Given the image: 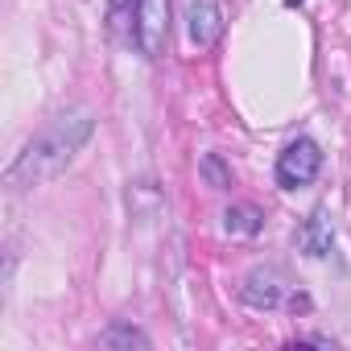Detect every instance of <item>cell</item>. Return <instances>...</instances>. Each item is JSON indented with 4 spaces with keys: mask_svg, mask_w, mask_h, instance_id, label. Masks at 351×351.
Masks as SVG:
<instances>
[{
    "mask_svg": "<svg viewBox=\"0 0 351 351\" xmlns=\"http://www.w3.org/2000/svg\"><path fill=\"white\" fill-rule=\"evenodd\" d=\"M87 136H91V112H62V116H54L17 153V161L5 169V182L25 191V186H42L50 178H58V173L75 161V153L83 149Z\"/></svg>",
    "mask_w": 351,
    "mask_h": 351,
    "instance_id": "cell-1",
    "label": "cell"
},
{
    "mask_svg": "<svg viewBox=\"0 0 351 351\" xmlns=\"http://www.w3.org/2000/svg\"><path fill=\"white\" fill-rule=\"evenodd\" d=\"M318 165H322L318 145H314V141H306V136H298V141H289V145H285V153L277 157V182H281L285 191L310 186V182L318 178Z\"/></svg>",
    "mask_w": 351,
    "mask_h": 351,
    "instance_id": "cell-2",
    "label": "cell"
},
{
    "mask_svg": "<svg viewBox=\"0 0 351 351\" xmlns=\"http://www.w3.org/2000/svg\"><path fill=\"white\" fill-rule=\"evenodd\" d=\"M169 29V0H132V38L145 54H157Z\"/></svg>",
    "mask_w": 351,
    "mask_h": 351,
    "instance_id": "cell-3",
    "label": "cell"
},
{
    "mask_svg": "<svg viewBox=\"0 0 351 351\" xmlns=\"http://www.w3.org/2000/svg\"><path fill=\"white\" fill-rule=\"evenodd\" d=\"M223 34V9H219V0H186V38L191 46L207 50L215 46Z\"/></svg>",
    "mask_w": 351,
    "mask_h": 351,
    "instance_id": "cell-4",
    "label": "cell"
},
{
    "mask_svg": "<svg viewBox=\"0 0 351 351\" xmlns=\"http://www.w3.org/2000/svg\"><path fill=\"white\" fill-rule=\"evenodd\" d=\"M244 298H248L252 306H277V302H281L277 273H252L248 285H244Z\"/></svg>",
    "mask_w": 351,
    "mask_h": 351,
    "instance_id": "cell-5",
    "label": "cell"
},
{
    "mask_svg": "<svg viewBox=\"0 0 351 351\" xmlns=\"http://www.w3.org/2000/svg\"><path fill=\"white\" fill-rule=\"evenodd\" d=\"M330 240H335V236H330V228H326L322 215H314V219L306 223V232H302V244H306L310 256H326V252H330Z\"/></svg>",
    "mask_w": 351,
    "mask_h": 351,
    "instance_id": "cell-6",
    "label": "cell"
},
{
    "mask_svg": "<svg viewBox=\"0 0 351 351\" xmlns=\"http://www.w3.org/2000/svg\"><path fill=\"white\" fill-rule=\"evenodd\" d=\"M223 219H228L223 228H228L232 236H256V232H261V211H256V207H232Z\"/></svg>",
    "mask_w": 351,
    "mask_h": 351,
    "instance_id": "cell-7",
    "label": "cell"
},
{
    "mask_svg": "<svg viewBox=\"0 0 351 351\" xmlns=\"http://www.w3.org/2000/svg\"><path fill=\"white\" fill-rule=\"evenodd\" d=\"M104 343H128V347H149V339H145L141 330H132V326H116V330H108V335H104Z\"/></svg>",
    "mask_w": 351,
    "mask_h": 351,
    "instance_id": "cell-8",
    "label": "cell"
},
{
    "mask_svg": "<svg viewBox=\"0 0 351 351\" xmlns=\"http://www.w3.org/2000/svg\"><path fill=\"white\" fill-rule=\"evenodd\" d=\"M289 5H298V0H289Z\"/></svg>",
    "mask_w": 351,
    "mask_h": 351,
    "instance_id": "cell-9",
    "label": "cell"
}]
</instances>
